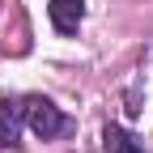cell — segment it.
<instances>
[{"label": "cell", "instance_id": "cell-1", "mask_svg": "<svg viewBox=\"0 0 153 153\" xmlns=\"http://www.w3.org/2000/svg\"><path fill=\"white\" fill-rule=\"evenodd\" d=\"M26 119H30V132H34L38 140H55V136H64V128H68L64 111L55 106V102H47V98H30Z\"/></svg>", "mask_w": 153, "mask_h": 153}, {"label": "cell", "instance_id": "cell-2", "mask_svg": "<svg viewBox=\"0 0 153 153\" xmlns=\"http://www.w3.org/2000/svg\"><path fill=\"white\" fill-rule=\"evenodd\" d=\"M47 13H51V26L60 34H76V26L85 22V0H51Z\"/></svg>", "mask_w": 153, "mask_h": 153}, {"label": "cell", "instance_id": "cell-3", "mask_svg": "<svg viewBox=\"0 0 153 153\" xmlns=\"http://www.w3.org/2000/svg\"><path fill=\"white\" fill-rule=\"evenodd\" d=\"M26 119V106L17 98H0V149H13L17 145V132H22Z\"/></svg>", "mask_w": 153, "mask_h": 153}, {"label": "cell", "instance_id": "cell-4", "mask_svg": "<svg viewBox=\"0 0 153 153\" xmlns=\"http://www.w3.org/2000/svg\"><path fill=\"white\" fill-rule=\"evenodd\" d=\"M102 145H106V153H145L140 140L132 136L128 128H119V123H106L102 128Z\"/></svg>", "mask_w": 153, "mask_h": 153}]
</instances>
